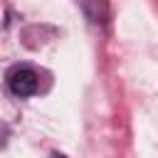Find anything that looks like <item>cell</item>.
Instances as JSON below:
<instances>
[{
	"instance_id": "1",
	"label": "cell",
	"mask_w": 158,
	"mask_h": 158,
	"mask_svg": "<svg viewBox=\"0 0 158 158\" xmlns=\"http://www.w3.org/2000/svg\"><path fill=\"white\" fill-rule=\"evenodd\" d=\"M7 86H10V91H12L15 96L27 99V96L37 94V89H40V77H37V72L30 69V67H15V69L7 74Z\"/></svg>"
}]
</instances>
